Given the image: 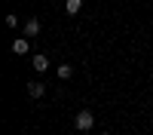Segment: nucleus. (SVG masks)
<instances>
[{
    "mask_svg": "<svg viewBox=\"0 0 153 135\" xmlns=\"http://www.w3.org/2000/svg\"><path fill=\"white\" fill-rule=\"evenodd\" d=\"M28 92H31V98H43V92H46V86H43V83H37V80H34V83L28 86Z\"/></svg>",
    "mask_w": 153,
    "mask_h": 135,
    "instance_id": "4",
    "label": "nucleus"
},
{
    "mask_svg": "<svg viewBox=\"0 0 153 135\" xmlns=\"http://www.w3.org/2000/svg\"><path fill=\"white\" fill-rule=\"evenodd\" d=\"M34 68H37V71H46V68H49V58H46L43 52H40V55H34Z\"/></svg>",
    "mask_w": 153,
    "mask_h": 135,
    "instance_id": "6",
    "label": "nucleus"
},
{
    "mask_svg": "<svg viewBox=\"0 0 153 135\" xmlns=\"http://www.w3.org/2000/svg\"><path fill=\"white\" fill-rule=\"evenodd\" d=\"M71 74H74L71 65H61V68H58V77H61V80H71Z\"/></svg>",
    "mask_w": 153,
    "mask_h": 135,
    "instance_id": "7",
    "label": "nucleus"
},
{
    "mask_svg": "<svg viewBox=\"0 0 153 135\" xmlns=\"http://www.w3.org/2000/svg\"><path fill=\"white\" fill-rule=\"evenodd\" d=\"M92 110H80V114H76V129H92Z\"/></svg>",
    "mask_w": 153,
    "mask_h": 135,
    "instance_id": "1",
    "label": "nucleus"
},
{
    "mask_svg": "<svg viewBox=\"0 0 153 135\" xmlns=\"http://www.w3.org/2000/svg\"><path fill=\"white\" fill-rule=\"evenodd\" d=\"M101 135H107V132H101Z\"/></svg>",
    "mask_w": 153,
    "mask_h": 135,
    "instance_id": "8",
    "label": "nucleus"
},
{
    "mask_svg": "<svg viewBox=\"0 0 153 135\" xmlns=\"http://www.w3.org/2000/svg\"><path fill=\"white\" fill-rule=\"evenodd\" d=\"M28 37H16V40H12V52H16V55H25V52H28Z\"/></svg>",
    "mask_w": 153,
    "mask_h": 135,
    "instance_id": "2",
    "label": "nucleus"
},
{
    "mask_svg": "<svg viewBox=\"0 0 153 135\" xmlns=\"http://www.w3.org/2000/svg\"><path fill=\"white\" fill-rule=\"evenodd\" d=\"M65 9H68V16H76V12L83 9V0H68V3H65Z\"/></svg>",
    "mask_w": 153,
    "mask_h": 135,
    "instance_id": "5",
    "label": "nucleus"
},
{
    "mask_svg": "<svg viewBox=\"0 0 153 135\" xmlns=\"http://www.w3.org/2000/svg\"><path fill=\"white\" fill-rule=\"evenodd\" d=\"M37 34H40V22L31 19L28 25H25V37H37Z\"/></svg>",
    "mask_w": 153,
    "mask_h": 135,
    "instance_id": "3",
    "label": "nucleus"
}]
</instances>
